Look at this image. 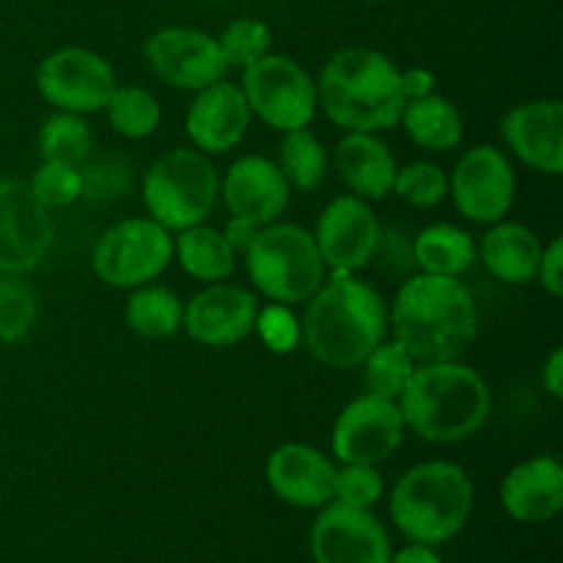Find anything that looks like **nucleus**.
<instances>
[{"mask_svg": "<svg viewBox=\"0 0 563 563\" xmlns=\"http://www.w3.org/2000/svg\"><path fill=\"white\" fill-rule=\"evenodd\" d=\"M185 306L179 297L165 286H137L135 295L126 300L124 319L130 330L141 339H168L181 328Z\"/></svg>", "mask_w": 563, "mask_h": 563, "instance_id": "28", "label": "nucleus"}, {"mask_svg": "<svg viewBox=\"0 0 563 563\" xmlns=\"http://www.w3.org/2000/svg\"><path fill=\"white\" fill-rule=\"evenodd\" d=\"M317 97L333 124L350 132H383L405 110L401 69L379 49L346 47L330 55L317 80Z\"/></svg>", "mask_w": 563, "mask_h": 563, "instance_id": "4", "label": "nucleus"}, {"mask_svg": "<svg viewBox=\"0 0 563 563\" xmlns=\"http://www.w3.org/2000/svg\"><path fill=\"white\" fill-rule=\"evenodd\" d=\"M335 165L341 181L363 201H379L394 192L396 159L374 132H346L335 148Z\"/></svg>", "mask_w": 563, "mask_h": 563, "instance_id": "23", "label": "nucleus"}, {"mask_svg": "<svg viewBox=\"0 0 563 563\" xmlns=\"http://www.w3.org/2000/svg\"><path fill=\"white\" fill-rule=\"evenodd\" d=\"M36 88L55 110L97 113L115 88V71L99 53L86 47H60L36 69Z\"/></svg>", "mask_w": 563, "mask_h": 563, "instance_id": "10", "label": "nucleus"}, {"mask_svg": "<svg viewBox=\"0 0 563 563\" xmlns=\"http://www.w3.org/2000/svg\"><path fill=\"white\" fill-rule=\"evenodd\" d=\"M174 253L181 269L203 284H220L234 273V247L220 231L203 223L179 231L174 240Z\"/></svg>", "mask_w": 563, "mask_h": 563, "instance_id": "27", "label": "nucleus"}, {"mask_svg": "<svg viewBox=\"0 0 563 563\" xmlns=\"http://www.w3.org/2000/svg\"><path fill=\"white\" fill-rule=\"evenodd\" d=\"M537 280L550 297H563V240L555 236L548 247H542V258H539Z\"/></svg>", "mask_w": 563, "mask_h": 563, "instance_id": "41", "label": "nucleus"}, {"mask_svg": "<svg viewBox=\"0 0 563 563\" xmlns=\"http://www.w3.org/2000/svg\"><path fill=\"white\" fill-rule=\"evenodd\" d=\"M473 509V484L454 462H421L396 482L390 517L410 542L443 544L465 528Z\"/></svg>", "mask_w": 563, "mask_h": 563, "instance_id": "5", "label": "nucleus"}, {"mask_svg": "<svg viewBox=\"0 0 563 563\" xmlns=\"http://www.w3.org/2000/svg\"><path fill=\"white\" fill-rule=\"evenodd\" d=\"M542 242L528 225L498 220L482 240V262L489 273L509 286H526L537 280Z\"/></svg>", "mask_w": 563, "mask_h": 563, "instance_id": "24", "label": "nucleus"}, {"mask_svg": "<svg viewBox=\"0 0 563 563\" xmlns=\"http://www.w3.org/2000/svg\"><path fill=\"white\" fill-rule=\"evenodd\" d=\"M36 291L22 275L0 278V344H20L36 322Z\"/></svg>", "mask_w": 563, "mask_h": 563, "instance_id": "33", "label": "nucleus"}, {"mask_svg": "<svg viewBox=\"0 0 563 563\" xmlns=\"http://www.w3.org/2000/svg\"><path fill=\"white\" fill-rule=\"evenodd\" d=\"M27 187L47 209L71 207L77 198H82V170L80 165L42 159Z\"/></svg>", "mask_w": 563, "mask_h": 563, "instance_id": "35", "label": "nucleus"}, {"mask_svg": "<svg viewBox=\"0 0 563 563\" xmlns=\"http://www.w3.org/2000/svg\"><path fill=\"white\" fill-rule=\"evenodd\" d=\"M366 366V385L368 394L383 396V399H399V394L405 390L407 379L416 372V361L407 355L405 346L399 341H379L372 352L366 355V361L361 363Z\"/></svg>", "mask_w": 563, "mask_h": 563, "instance_id": "32", "label": "nucleus"}, {"mask_svg": "<svg viewBox=\"0 0 563 563\" xmlns=\"http://www.w3.org/2000/svg\"><path fill=\"white\" fill-rule=\"evenodd\" d=\"M53 240V214L27 181L0 179V273L27 275L47 258Z\"/></svg>", "mask_w": 563, "mask_h": 563, "instance_id": "11", "label": "nucleus"}, {"mask_svg": "<svg viewBox=\"0 0 563 563\" xmlns=\"http://www.w3.org/2000/svg\"><path fill=\"white\" fill-rule=\"evenodd\" d=\"M174 258V236L152 218L110 225L91 251V269L113 289H137L157 280Z\"/></svg>", "mask_w": 563, "mask_h": 563, "instance_id": "8", "label": "nucleus"}, {"mask_svg": "<svg viewBox=\"0 0 563 563\" xmlns=\"http://www.w3.org/2000/svg\"><path fill=\"white\" fill-rule=\"evenodd\" d=\"M412 262L421 273L460 278L476 262V242L460 225H427L412 240Z\"/></svg>", "mask_w": 563, "mask_h": 563, "instance_id": "25", "label": "nucleus"}, {"mask_svg": "<svg viewBox=\"0 0 563 563\" xmlns=\"http://www.w3.org/2000/svg\"><path fill=\"white\" fill-rule=\"evenodd\" d=\"M278 168L289 187H297L300 192H313L328 174V154L308 126L289 130L284 132V141H280Z\"/></svg>", "mask_w": 563, "mask_h": 563, "instance_id": "29", "label": "nucleus"}, {"mask_svg": "<svg viewBox=\"0 0 563 563\" xmlns=\"http://www.w3.org/2000/svg\"><path fill=\"white\" fill-rule=\"evenodd\" d=\"M394 192L416 209L438 207L449 196V176L434 163H410L396 168Z\"/></svg>", "mask_w": 563, "mask_h": 563, "instance_id": "36", "label": "nucleus"}, {"mask_svg": "<svg viewBox=\"0 0 563 563\" xmlns=\"http://www.w3.org/2000/svg\"><path fill=\"white\" fill-rule=\"evenodd\" d=\"M218 44L229 69L231 66L245 69V66L256 64V60H262L269 53L273 31H269L267 22L253 20V16H240V20H231L223 27V33L218 36Z\"/></svg>", "mask_w": 563, "mask_h": 563, "instance_id": "34", "label": "nucleus"}, {"mask_svg": "<svg viewBox=\"0 0 563 563\" xmlns=\"http://www.w3.org/2000/svg\"><path fill=\"white\" fill-rule=\"evenodd\" d=\"M269 489L297 509H322L333 500L335 467L322 451L306 443H284L267 460Z\"/></svg>", "mask_w": 563, "mask_h": 563, "instance_id": "20", "label": "nucleus"}, {"mask_svg": "<svg viewBox=\"0 0 563 563\" xmlns=\"http://www.w3.org/2000/svg\"><path fill=\"white\" fill-rule=\"evenodd\" d=\"M401 91H405L407 102L434 93V75L423 66H410L407 71H401Z\"/></svg>", "mask_w": 563, "mask_h": 563, "instance_id": "42", "label": "nucleus"}, {"mask_svg": "<svg viewBox=\"0 0 563 563\" xmlns=\"http://www.w3.org/2000/svg\"><path fill=\"white\" fill-rule=\"evenodd\" d=\"M102 110L108 113V124L130 141L148 137L163 119V110H159L154 93L141 86H115Z\"/></svg>", "mask_w": 563, "mask_h": 563, "instance_id": "30", "label": "nucleus"}, {"mask_svg": "<svg viewBox=\"0 0 563 563\" xmlns=\"http://www.w3.org/2000/svg\"><path fill=\"white\" fill-rule=\"evenodd\" d=\"M300 339L319 363L330 368H355L385 339L388 308L366 280L333 275L308 297Z\"/></svg>", "mask_w": 563, "mask_h": 563, "instance_id": "2", "label": "nucleus"}, {"mask_svg": "<svg viewBox=\"0 0 563 563\" xmlns=\"http://www.w3.org/2000/svg\"><path fill=\"white\" fill-rule=\"evenodd\" d=\"M390 328L416 363L456 361L476 339L478 308L460 278L410 275L396 291Z\"/></svg>", "mask_w": 563, "mask_h": 563, "instance_id": "1", "label": "nucleus"}, {"mask_svg": "<svg viewBox=\"0 0 563 563\" xmlns=\"http://www.w3.org/2000/svg\"><path fill=\"white\" fill-rule=\"evenodd\" d=\"M242 93L258 119L278 132L302 130L319 108L317 82L297 60L267 53L242 69Z\"/></svg>", "mask_w": 563, "mask_h": 563, "instance_id": "9", "label": "nucleus"}, {"mask_svg": "<svg viewBox=\"0 0 563 563\" xmlns=\"http://www.w3.org/2000/svg\"><path fill=\"white\" fill-rule=\"evenodd\" d=\"M82 170V196L91 201H110V198L121 196V179H124V165L113 163V159H102Z\"/></svg>", "mask_w": 563, "mask_h": 563, "instance_id": "39", "label": "nucleus"}, {"mask_svg": "<svg viewBox=\"0 0 563 563\" xmlns=\"http://www.w3.org/2000/svg\"><path fill=\"white\" fill-rule=\"evenodd\" d=\"M500 504L517 522H548L563 509V467L555 456H531L506 473Z\"/></svg>", "mask_w": 563, "mask_h": 563, "instance_id": "22", "label": "nucleus"}, {"mask_svg": "<svg viewBox=\"0 0 563 563\" xmlns=\"http://www.w3.org/2000/svg\"><path fill=\"white\" fill-rule=\"evenodd\" d=\"M253 330L273 355H289L300 346V319L291 313L289 306H280V302L258 308Z\"/></svg>", "mask_w": 563, "mask_h": 563, "instance_id": "37", "label": "nucleus"}, {"mask_svg": "<svg viewBox=\"0 0 563 563\" xmlns=\"http://www.w3.org/2000/svg\"><path fill=\"white\" fill-rule=\"evenodd\" d=\"M355 3H379V0H355Z\"/></svg>", "mask_w": 563, "mask_h": 563, "instance_id": "46", "label": "nucleus"}, {"mask_svg": "<svg viewBox=\"0 0 563 563\" xmlns=\"http://www.w3.org/2000/svg\"><path fill=\"white\" fill-rule=\"evenodd\" d=\"M396 405L405 427L427 443H462L489 418L493 394L476 368L440 361L416 366Z\"/></svg>", "mask_w": 563, "mask_h": 563, "instance_id": "3", "label": "nucleus"}, {"mask_svg": "<svg viewBox=\"0 0 563 563\" xmlns=\"http://www.w3.org/2000/svg\"><path fill=\"white\" fill-rule=\"evenodd\" d=\"M289 190L291 187L280 174L278 163L258 157V154L234 159L220 181V196H223L229 212L258 229L278 223V218L289 207Z\"/></svg>", "mask_w": 563, "mask_h": 563, "instance_id": "18", "label": "nucleus"}, {"mask_svg": "<svg viewBox=\"0 0 563 563\" xmlns=\"http://www.w3.org/2000/svg\"><path fill=\"white\" fill-rule=\"evenodd\" d=\"M251 115L242 88L218 80L196 91V99L187 108L185 130L198 152L223 154L245 137Z\"/></svg>", "mask_w": 563, "mask_h": 563, "instance_id": "21", "label": "nucleus"}, {"mask_svg": "<svg viewBox=\"0 0 563 563\" xmlns=\"http://www.w3.org/2000/svg\"><path fill=\"white\" fill-rule=\"evenodd\" d=\"M258 231V225L247 223V220H240V218H231V223L225 225L223 236L229 240V245L234 247V253H242L247 247V242L253 240V234Z\"/></svg>", "mask_w": 563, "mask_h": 563, "instance_id": "44", "label": "nucleus"}, {"mask_svg": "<svg viewBox=\"0 0 563 563\" xmlns=\"http://www.w3.org/2000/svg\"><path fill=\"white\" fill-rule=\"evenodd\" d=\"M405 429L394 399L363 394L339 412L330 445L344 465H379L399 449Z\"/></svg>", "mask_w": 563, "mask_h": 563, "instance_id": "13", "label": "nucleus"}, {"mask_svg": "<svg viewBox=\"0 0 563 563\" xmlns=\"http://www.w3.org/2000/svg\"><path fill=\"white\" fill-rule=\"evenodd\" d=\"M311 555L317 563H388L394 553L372 511L330 500L313 520Z\"/></svg>", "mask_w": 563, "mask_h": 563, "instance_id": "15", "label": "nucleus"}, {"mask_svg": "<svg viewBox=\"0 0 563 563\" xmlns=\"http://www.w3.org/2000/svg\"><path fill=\"white\" fill-rule=\"evenodd\" d=\"M36 148L42 159L82 165L93 148V135L86 121H82V115L58 110L38 126Z\"/></svg>", "mask_w": 563, "mask_h": 563, "instance_id": "31", "label": "nucleus"}, {"mask_svg": "<svg viewBox=\"0 0 563 563\" xmlns=\"http://www.w3.org/2000/svg\"><path fill=\"white\" fill-rule=\"evenodd\" d=\"M242 256L253 286L280 306L306 302L328 275L313 234L295 223L262 225Z\"/></svg>", "mask_w": 563, "mask_h": 563, "instance_id": "6", "label": "nucleus"}, {"mask_svg": "<svg viewBox=\"0 0 563 563\" xmlns=\"http://www.w3.org/2000/svg\"><path fill=\"white\" fill-rule=\"evenodd\" d=\"M143 55L154 75L179 91H201L212 82L225 80L229 71L218 38L198 27H159L146 38Z\"/></svg>", "mask_w": 563, "mask_h": 563, "instance_id": "14", "label": "nucleus"}, {"mask_svg": "<svg viewBox=\"0 0 563 563\" xmlns=\"http://www.w3.org/2000/svg\"><path fill=\"white\" fill-rule=\"evenodd\" d=\"M324 267L333 275H355L374 256L379 240V220L368 201L357 196H339L322 209L313 231Z\"/></svg>", "mask_w": 563, "mask_h": 563, "instance_id": "16", "label": "nucleus"}, {"mask_svg": "<svg viewBox=\"0 0 563 563\" xmlns=\"http://www.w3.org/2000/svg\"><path fill=\"white\" fill-rule=\"evenodd\" d=\"M256 313L258 302L247 289L234 284H209L185 306L181 328L196 344L223 350L253 333Z\"/></svg>", "mask_w": 563, "mask_h": 563, "instance_id": "17", "label": "nucleus"}, {"mask_svg": "<svg viewBox=\"0 0 563 563\" xmlns=\"http://www.w3.org/2000/svg\"><path fill=\"white\" fill-rule=\"evenodd\" d=\"M504 141L528 168L563 174V104L561 99H531L500 121Z\"/></svg>", "mask_w": 563, "mask_h": 563, "instance_id": "19", "label": "nucleus"}, {"mask_svg": "<svg viewBox=\"0 0 563 563\" xmlns=\"http://www.w3.org/2000/svg\"><path fill=\"white\" fill-rule=\"evenodd\" d=\"M399 124L427 152H451L462 141V115L454 102L440 93H427L421 99L405 102Z\"/></svg>", "mask_w": 563, "mask_h": 563, "instance_id": "26", "label": "nucleus"}, {"mask_svg": "<svg viewBox=\"0 0 563 563\" xmlns=\"http://www.w3.org/2000/svg\"><path fill=\"white\" fill-rule=\"evenodd\" d=\"M388 563H443L438 559V555L432 553V548H427V544H410V548H405L401 553L390 555Z\"/></svg>", "mask_w": 563, "mask_h": 563, "instance_id": "45", "label": "nucleus"}, {"mask_svg": "<svg viewBox=\"0 0 563 563\" xmlns=\"http://www.w3.org/2000/svg\"><path fill=\"white\" fill-rule=\"evenodd\" d=\"M220 196V176L212 159L196 148L163 154L143 179L148 218L168 231H185L212 214Z\"/></svg>", "mask_w": 563, "mask_h": 563, "instance_id": "7", "label": "nucleus"}, {"mask_svg": "<svg viewBox=\"0 0 563 563\" xmlns=\"http://www.w3.org/2000/svg\"><path fill=\"white\" fill-rule=\"evenodd\" d=\"M449 192L462 218L473 223H498L509 214L517 192V174L500 148L482 143L456 163Z\"/></svg>", "mask_w": 563, "mask_h": 563, "instance_id": "12", "label": "nucleus"}, {"mask_svg": "<svg viewBox=\"0 0 563 563\" xmlns=\"http://www.w3.org/2000/svg\"><path fill=\"white\" fill-rule=\"evenodd\" d=\"M372 258H379L383 269H388L390 275L410 273L412 264H416L412 262V240H407V236L399 234L396 229H379V240Z\"/></svg>", "mask_w": 563, "mask_h": 563, "instance_id": "40", "label": "nucleus"}, {"mask_svg": "<svg viewBox=\"0 0 563 563\" xmlns=\"http://www.w3.org/2000/svg\"><path fill=\"white\" fill-rule=\"evenodd\" d=\"M542 385L553 399H563V350L550 352V357L542 366Z\"/></svg>", "mask_w": 563, "mask_h": 563, "instance_id": "43", "label": "nucleus"}, {"mask_svg": "<svg viewBox=\"0 0 563 563\" xmlns=\"http://www.w3.org/2000/svg\"><path fill=\"white\" fill-rule=\"evenodd\" d=\"M385 482L374 465H344L335 471L333 500L355 509H372L383 498Z\"/></svg>", "mask_w": 563, "mask_h": 563, "instance_id": "38", "label": "nucleus"}]
</instances>
